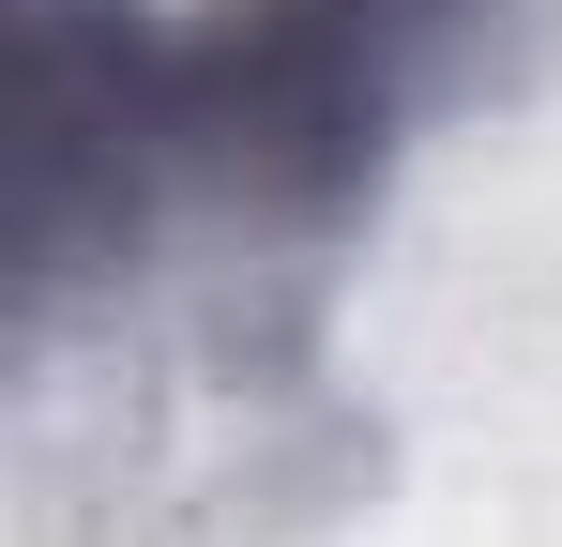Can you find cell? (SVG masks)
Masks as SVG:
<instances>
[{
	"instance_id": "cell-1",
	"label": "cell",
	"mask_w": 562,
	"mask_h": 547,
	"mask_svg": "<svg viewBox=\"0 0 562 547\" xmlns=\"http://www.w3.org/2000/svg\"><path fill=\"white\" fill-rule=\"evenodd\" d=\"M502 0H15V259L244 198L274 228L366 213L395 137L471 77Z\"/></svg>"
}]
</instances>
